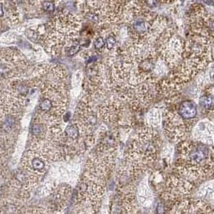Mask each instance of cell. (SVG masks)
Here are the masks:
<instances>
[{
    "instance_id": "1",
    "label": "cell",
    "mask_w": 214,
    "mask_h": 214,
    "mask_svg": "<svg viewBox=\"0 0 214 214\" xmlns=\"http://www.w3.org/2000/svg\"><path fill=\"white\" fill-rule=\"evenodd\" d=\"M177 173L192 183L213 174V149L202 142L188 140L178 142Z\"/></svg>"
},
{
    "instance_id": "2",
    "label": "cell",
    "mask_w": 214,
    "mask_h": 214,
    "mask_svg": "<svg viewBox=\"0 0 214 214\" xmlns=\"http://www.w3.org/2000/svg\"><path fill=\"white\" fill-rule=\"evenodd\" d=\"M161 143L160 134L153 127H141L130 142L124 160L143 173L157 160Z\"/></svg>"
},
{
    "instance_id": "3",
    "label": "cell",
    "mask_w": 214,
    "mask_h": 214,
    "mask_svg": "<svg viewBox=\"0 0 214 214\" xmlns=\"http://www.w3.org/2000/svg\"><path fill=\"white\" fill-rule=\"evenodd\" d=\"M132 0H84L81 11L101 28H116L126 23Z\"/></svg>"
},
{
    "instance_id": "4",
    "label": "cell",
    "mask_w": 214,
    "mask_h": 214,
    "mask_svg": "<svg viewBox=\"0 0 214 214\" xmlns=\"http://www.w3.org/2000/svg\"><path fill=\"white\" fill-rule=\"evenodd\" d=\"M81 22L79 17L71 12H62L51 23V40L56 50L65 47L68 49L77 43Z\"/></svg>"
},
{
    "instance_id": "5",
    "label": "cell",
    "mask_w": 214,
    "mask_h": 214,
    "mask_svg": "<svg viewBox=\"0 0 214 214\" xmlns=\"http://www.w3.org/2000/svg\"><path fill=\"white\" fill-rule=\"evenodd\" d=\"M193 189V183L176 172L166 179L162 185L161 196L167 204L172 207L179 201L190 198Z\"/></svg>"
},
{
    "instance_id": "6",
    "label": "cell",
    "mask_w": 214,
    "mask_h": 214,
    "mask_svg": "<svg viewBox=\"0 0 214 214\" xmlns=\"http://www.w3.org/2000/svg\"><path fill=\"white\" fill-rule=\"evenodd\" d=\"M117 98H109L98 106L99 118L107 125L115 127H127L131 125V120L127 118V109Z\"/></svg>"
},
{
    "instance_id": "7",
    "label": "cell",
    "mask_w": 214,
    "mask_h": 214,
    "mask_svg": "<svg viewBox=\"0 0 214 214\" xmlns=\"http://www.w3.org/2000/svg\"><path fill=\"white\" fill-rule=\"evenodd\" d=\"M192 137L195 141L207 145H213V121L204 119L194 125L192 129Z\"/></svg>"
},
{
    "instance_id": "8",
    "label": "cell",
    "mask_w": 214,
    "mask_h": 214,
    "mask_svg": "<svg viewBox=\"0 0 214 214\" xmlns=\"http://www.w3.org/2000/svg\"><path fill=\"white\" fill-rule=\"evenodd\" d=\"M175 110L182 118L193 125L196 124V118L197 116V105L192 100H184L177 105H175Z\"/></svg>"
},
{
    "instance_id": "9",
    "label": "cell",
    "mask_w": 214,
    "mask_h": 214,
    "mask_svg": "<svg viewBox=\"0 0 214 214\" xmlns=\"http://www.w3.org/2000/svg\"><path fill=\"white\" fill-rule=\"evenodd\" d=\"M200 106L207 112H213V86H208L202 89L199 98Z\"/></svg>"
},
{
    "instance_id": "10",
    "label": "cell",
    "mask_w": 214,
    "mask_h": 214,
    "mask_svg": "<svg viewBox=\"0 0 214 214\" xmlns=\"http://www.w3.org/2000/svg\"><path fill=\"white\" fill-rule=\"evenodd\" d=\"M162 121V115L159 109H153L150 111L147 118V122L148 127H153L159 126Z\"/></svg>"
},
{
    "instance_id": "11",
    "label": "cell",
    "mask_w": 214,
    "mask_h": 214,
    "mask_svg": "<svg viewBox=\"0 0 214 214\" xmlns=\"http://www.w3.org/2000/svg\"><path fill=\"white\" fill-rule=\"evenodd\" d=\"M94 47L96 51L101 53L105 50V38L103 36V35L101 33L97 32V36L94 38Z\"/></svg>"
},
{
    "instance_id": "12",
    "label": "cell",
    "mask_w": 214,
    "mask_h": 214,
    "mask_svg": "<svg viewBox=\"0 0 214 214\" xmlns=\"http://www.w3.org/2000/svg\"><path fill=\"white\" fill-rule=\"evenodd\" d=\"M39 106L43 112H49L54 107V103H53V101H52L50 98H44L40 102Z\"/></svg>"
},
{
    "instance_id": "13",
    "label": "cell",
    "mask_w": 214,
    "mask_h": 214,
    "mask_svg": "<svg viewBox=\"0 0 214 214\" xmlns=\"http://www.w3.org/2000/svg\"><path fill=\"white\" fill-rule=\"evenodd\" d=\"M32 166L34 170L40 171H43L45 168V163L40 158L35 157L32 161Z\"/></svg>"
},
{
    "instance_id": "14",
    "label": "cell",
    "mask_w": 214,
    "mask_h": 214,
    "mask_svg": "<svg viewBox=\"0 0 214 214\" xmlns=\"http://www.w3.org/2000/svg\"><path fill=\"white\" fill-rule=\"evenodd\" d=\"M14 123H15V118H14L13 117L8 116V118L6 119L5 122L3 123V129L5 130V131H9L10 130H11V128H12Z\"/></svg>"
},
{
    "instance_id": "15",
    "label": "cell",
    "mask_w": 214,
    "mask_h": 214,
    "mask_svg": "<svg viewBox=\"0 0 214 214\" xmlns=\"http://www.w3.org/2000/svg\"><path fill=\"white\" fill-rule=\"evenodd\" d=\"M32 133L35 136H39L43 133V127L40 124H34L32 127Z\"/></svg>"
},
{
    "instance_id": "16",
    "label": "cell",
    "mask_w": 214,
    "mask_h": 214,
    "mask_svg": "<svg viewBox=\"0 0 214 214\" xmlns=\"http://www.w3.org/2000/svg\"><path fill=\"white\" fill-rule=\"evenodd\" d=\"M43 8H44V10L45 11H47V12H53L55 9V7H54V4L51 3V2H44L43 3Z\"/></svg>"
},
{
    "instance_id": "17",
    "label": "cell",
    "mask_w": 214,
    "mask_h": 214,
    "mask_svg": "<svg viewBox=\"0 0 214 214\" xmlns=\"http://www.w3.org/2000/svg\"><path fill=\"white\" fill-rule=\"evenodd\" d=\"M18 90H19V92L21 94H27V93L28 92V89L26 87L25 85H19V86Z\"/></svg>"
},
{
    "instance_id": "18",
    "label": "cell",
    "mask_w": 214,
    "mask_h": 214,
    "mask_svg": "<svg viewBox=\"0 0 214 214\" xmlns=\"http://www.w3.org/2000/svg\"><path fill=\"white\" fill-rule=\"evenodd\" d=\"M160 3H163V4H168V3H171L175 2V0H159Z\"/></svg>"
},
{
    "instance_id": "19",
    "label": "cell",
    "mask_w": 214,
    "mask_h": 214,
    "mask_svg": "<svg viewBox=\"0 0 214 214\" xmlns=\"http://www.w3.org/2000/svg\"><path fill=\"white\" fill-rule=\"evenodd\" d=\"M3 15V6L2 4H0V17Z\"/></svg>"
}]
</instances>
